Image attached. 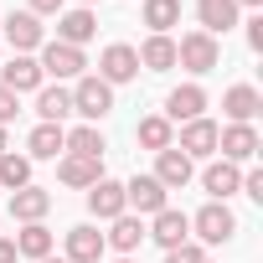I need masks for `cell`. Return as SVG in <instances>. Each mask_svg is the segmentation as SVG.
<instances>
[{
    "label": "cell",
    "instance_id": "f35d334b",
    "mask_svg": "<svg viewBox=\"0 0 263 263\" xmlns=\"http://www.w3.org/2000/svg\"><path fill=\"white\" fill-rule=\"evenodd\" d=\"M78 6H88V11H93V6H98V0H78Z\"/></svg>",
    "mask_w": 263,
    "mask_h": 263
},
{
    "label": "cell",
    "instance_id": "277c9868",
    "mask_svg": "<svg viewBox=\"0 0 263 263\" xmlns=\"http://www.w3.org/2000/svg\"><path fill=\"white\" fill-rule=\"evenodd\" d=\"M42 78H57V83H78L83 78V67H88V57H83V47H67V42H42Z\"/></svg>",
    "mask_w": 263,
    "mask_h": 263
},
{
    "label": "cell",
    "instance_id": "2e32d148",
    "mask_svg": "<svg viewBox=\"0 0 263 263\" xmlns=\"http://www.w3.org/2000/svg\"><path fill=\"white\" fill-rule=\"evenodd\" d=\"M150 176H155L165 191H186V186H191V176H196V165L171 145V150H160V155H155V171H150Z\"/></svg>",
    "mask_w": 263,
    "mask_h": 263
},
{
    "label": "cell",
    "instance_id": "30bf717a",
    "mask_svg": "<svg viewBox=\"0 0 263 263\" xmlns=\"http://www.w3.org/2000/svg\"><path fill=\"white\" fill-rule=\"evenodd\" d=\"M145 237H150V242H160V248L171 253V248L191 242V217H186V212H176V206H165V212H155V217H150Z\"/></svg>",
    "mask_w": 263,
    "mask_h": 263
},
{
    "label": "cell",
    "instance_id": "ffe728a7",
    "mask_svg": "<svg viewBox=\"0 0 263 263\" xmlns=\"http://www.w3.org/2000/svg\"><path fill=\"white\" fill-rule=\"evenodd\" d=\"M88 212L98 217V222H114V217H124L129 206H124V181H98V186H88Z\"/></svg>",
    "mask_w": 263,
    "mask_h": 263
},
{
    "label": "cell",
    "instance_id": "60d3db41",
    "mask_svg": "<svg viewBox=\"0 0 263 263\" xmlns=\"http://www.w3.org/2000/svg\"><path fill=\"white\" fill-rule=\"evenodd\" d=\"M114 263H135V258H114Z\"/></svg>",
    "mask_w": 263,
    "mask_h": 263
},
{
    "label": "cell",
    "instance_id": "d6a6232c",
    "mask_svg": "<svg viewBox=\"0 0 263 263\" xmlns=\"http://www.w3.org/2000/svg\"><path fill=\"white\" fill-rule=\"evenodd\" d=\"M242 196L263 201V171H258V165H253V171H242Z\"/></svg>",
    "mask_w": 263,
    "mask_h": 263
},
{
    "label": "cell",
    "instance_id": "603a6c76",
    "mask_svg": "<svg viewBox=\"0 0 263 263\" xmlns=\"http://www.w3.org/2000/svg\"><path fill=\"white\" fill-rule=\"evenodd\" d=\"M36 119H42V124H62V119H72V93H67L62 83H57V88L42 83V88H36Z\"/></svg>",
    "mask_w": 263,
    "mask_h": 263
},
{
    "label": "cell",
    "instance_id": "ac0fdd59",
    "mask_svg": "<svg viewBox=\"0 0 263 263\" xmlns=\"http://www.w3.org/2000/svg\"><path fill=\"white\" fill-rule=\"evenodd\" d=\"M258 108H263V93H258L253 83H232V88L222 93V114H227L232 124H253Z\"/></svg>",
    "mask_w": 263,
    "mask_h": 263
},
{
    "label": "cell",
    "instance_id": "83f0119b",
    "mask_svg": "<svg viewBox=\"0 0 263 263\" xmlns=\"http://www.w3.org/2000/svg\"><path fill=\"white\" fill-rule=\"evenodd\" d=\"M103 129L98 124H78V129H67V150L62 155H93V160H103Z\"/></svg>",
    "mask_w": 263,
    "mask_h": 263
},
{
    "label": "cell",
    "instance_id": "4316f807",
    "mask_svg": "<svg viewBox=\"0 0 263 263\" xmlns=\"http://www.w3.org/2000/svg\"><path fill=\"white\" fill-rule=\"evenodd\" d=\"M11 242H16V258H36V263H42V258H52V232H47L42 222H26Z\"/></svg>",
    "mask_w": 263,
    "mask_h": 263
},
{
    "label": "cell",
    "instance_id": "7a4b0ae2",
    "mask_svg": "<svg viewBox=\"0 0 263 263\" xmlns=\"http://www.w3.org/2000/svg\"><path fill=\"white\" fill-rule=\"evenodd\" d=\"M217 62H222V42H217V36H206V31H186V36L176 42V67H186L191 78L212 72Z\"/></svg>",
    "mask_w": 263,
    "mask_h": 263
},
{
    "label": "cell",
    "instance_id": "1f68e13d",
    "mask_svg": "<svg viewBox=\"0 0 263 263\" xmlns=\"http://www.w3.org/2000/svg\"><path fill=\"white\" fill-rule=\"evenodd\" d=\"M26 11H31L36 21H42V16H62V11H67V0H26Z\"/></svg>",
    "mask_w": 263,
    "mask_h": 263
},
{
    "label": "cell",
    "instance_id": "f1b7e54d",
    "mask_svg": "<svg viewBox=\"0 0 263 263\" xmlns=\"http://www.w3.org/2000/svg\"><path fill=\"white\" fill-rule=\"evenodd\" d=\"M145 26L150 36H171V26H181V0H145Z\"/></svg>",
    "mask_w": 263,
    "mask_h": 263
},
{
    "label": "cell",
    "instance_id": "4fadbf2b",
    "mask_svg": "<svg viewBox=\"0 0 263 263\" xmlns=\"http://www.w3.org/2000/svg\"><path fill=\"white\" fill-rule=\"evenodd\" d=\"M237 16H242V6L237 0H196V31H206V36H227L232 26H237Z\"/></svg>",
    "mask_w": 263,
    "mask_h": 263
},
{
    "label": "cell",
    "instance_id": "5bb4252c",
    "mask_svg": "<svg viewBox=\"0 0 263 263\" xmlns=\"http://www.w3.org/2000/svg\"><path fill=\"white\" fill-rule=\"evenodd\" d=\"M42 83H47V78H42V62H36V57H21V52H16L6 67H0V88H11L16 98H21V93H36Z\"/></svg>",
    "mask_w": 263,
    "mask_h": 263
},
{
    "label": "cell",
    "instance_id": "f546056e",
    "mask_svg": "<svg viewBox=\"0 0 263 263\" xmlns=\"http://www.w3.org/2000/svg\"><path fill=\"white\" fill-rule=\"evenodd\" d=\"M21 186H31V155L6 150L0 155V191H21Z\"/></svg>",
    "mask_w": 263,
    "mask_h": 263
},
{
    "label": "cell",
    "instance_id": "e0dca14e",
    "mask_svg": "<svg viewBox=\"0 0 263 263\" xmlns=\"http://www.w3.org/2000/svg\"><path fill=\"white\" fill-rule=\"evenodd\" d=\"M103 232L93 227V222H78V227H67V263H103Z\"/></svg>",
    "mask_w": 263,
    "mask_h": 263
},
{
    "label": "cell",
    "instance_id": "8fae6325",
    "mask_svg": "<svg viewBox=\"0 0 263 263\" xmlns=\"http://www.w3.org/2000/svg\"><path fill=\"white\" fill-rule=\"evenodd\" d=\"M6 42H11L21 57H31V52H42L47 31H42V21H36L31 11H11V16H6Z\"/></svg>",
    "mask_w": 263,
    "mask_h": 263
},
{
    "label": "cell",
    "instance_id": "484cf974",
    "mask_svg": "<svg viewBox=\"0 0 263 263\" xmlns=\"http://www.w3.org/2000/svg\"><path fill=\"white\" fill-rule=\"evenodd\" d=\"M26 150H31V160H57L67 150V129L62 124H36L31 140H26Z\"/></svg>",
    "mask_w": 263,
    "mask_h": 263
},
{
    "label": "cell",
    "instance_id": "7402d4cb",
    "mask_svg": "<svg viewBox=\"0 0 263 263\" xmlns=\"http://www.w3.org/2000/svg\"><path fill=\"white\" fill-rule=\"evenodd\" d=\"M52 212V191H42V186H21V191H11V217L26 227V222H42Z\"/></svg>",
    "mask_w": 263,
    "mask_h": 263
},
{
    "label": "cell",
    "instance_id": "8d00e7d4",
    "mask_svg": "<svg viewBox=\"0 0 263 263\" xmlns=\"http://www.w3.org/2000/svg\"><path fill=\"white\" fill-rule=\"evenodd\" d=\"M6 150H11V145H6V124H0V155H6Z\"/></svg>",
    "mask_w": 263,
    "mask_h": 263
},
{
    "label": "cell",
    "instance_id": "e575fe53",
    "mask_svg": "<svg viewBox=\"0 0 263 263\" xmlns=\"http://www.w3.org/2000/svg\"><path fill=\"white\" fill-rule=\"evenodd\" d=\"M242 26H248V47H253V52H263V11H258L253 21H242Z\"/></svg>",
    "mask_w": 263,
    "mask_h": 263
},
{
    "label": "cell",
    "instance_id": "6da1fadb",
    "mask_svg": "<svg viewBox=\"0 0 263 263\" xmlns=\"http://www.w3.org/2000/svg\"><path fill=\"white\" fill-rule=\"evenodd\" d=\"M67 93H72V114H83L88 124H98V119H108V114H114V88H108L98 72H83Z\"/></svg>",
    "mask_w": 263,
    "mask_h": 263
},
{
    "label": "cell",
    "instance_id": "9a60e30c",
    "mask_svg": "<svg viewBox=\"0 0 263 263\" xmlns=\"http://www.w3.org/2000/svg\"><path fill=\"white\" fill-rule=\"evenodd\" d=\"M93 36H98V16H93L88 6H72V11L57 16V42H67V47H88Z\"/></svg>",
    "mask_w": 263,
    "mask_h": 263
},
{
    "label": "cell",
    "instance_id": "d4e9b609",
    "mask_svg": "<svg viewBox=\"0 0 263 263\" xmlns=\"http://www.w3.org/2000/svg\"><path fill=\"white\" fill-rule=\"evenodd\" d=\"M135 140H140L145 150H155V155H160V150H171V145H176V124H171L165 114H150V119H140V124H135Z\"/></svg>",
    "mask_w": 263,
    "mask_h": 263
},
{
    "label": "cell",
    "instance_id": "44dd1931",
    "mask_svg": "<svg viewBox=\"0 0 263 263\" xmlns=\"http://www.w3.org/2000/svg\"><path fill=\"white\" fill-rule=\"evenodd\" d=\"M140 242H145V222H140L135 212L114 217V222H108V232H103V248H114L119 258H129V253H135Z\"/></svg>",
    "mask_w": 263,
    "mask_h": 263
},
{
    "label": "cell",
    "instance_id": "ab89813d",
    "mask_svg": "<svg viewBox=\"0 0 263 263\" xmlns=\"http://www.w3.org/2000/svg\"><path fill=\"white\" fill-rule=\"evenodd\" d=\"M42 263H67V258H42Z\"/></svg>",
    "mask_w": 263,
    "mask_h": 263
},
{
    "label": "cell",
    "instance_id": "8992f818",
    "mask_svg": "<svg viewBox=\"0 0 263 263\" xmlns=\"http://www.w3.org/2000/svg\"><path fill=\"white\" fill-rule=\"evenodd\" d=\"M124 206L135 212V217H155V212L171 206V191H165L155 176H135V181L124 186Z\"/></svg>",
    "mask_w": 263,
    "mask_h": 263
},
{
    "label": "cell",
    "instance_id": "ba28073f",
    "mask_svg": "<svg viewBox=\"0 0 263 263\" xmlns=\"http://www.w3.org/2000/svg\"><path fill=\"white\" fill-rule=\"evenodd\" d=\"M217 129L222 124H212V119H191V124H181V140H176V150L196 165V160H212L217 155Z\"/></svg>",
    "mask_w": 263,
    "mask_h": 263
},
{
    "label": "cell",
    "instance_id": "52a82bcc",
    "mask_svg": "<svg viewBox=\"0 0 263 263\" xmlns=\"http://www.w3.org/2000/svg\"><path fill=\"white\" fill-rule=\"evenodd\" d=\"M98 78H103L108 88H119V83H135V78H140V57H135V47H129V42H114V47H103V57H98Z\"/></svg>",
    "mask_w": 263,
    "mask_h": 263
},
{
    "label": "cell",
    "instance_id": "5b68a950",
    "mask_svg": "<svg viewBox=\"0 0 263 263\" xmlns=\"http://www.w3.org/2000/svg\"><path fill=\"white\" fill-rule=\"evenodd\" d=\"M258 150H263V140H258L253 124H227V129H217V155H222V160H232V165H253Z\"/></svg>",
    "mask_w": 263,
    "mask_h": 263
},
{
    "label": "cell",
    "instance_id": "d590c367",
    "mask_svg": "<svg viewBox=\"0 0 263 263\" xmlns=\"http://www.w3.org/2000/svg\"><path fill=\"white\" fill-rule=\"evenodd\" d=\"M0 263H21V258H16V242H11V237H0Z\"/></svg>",
    "mask_w": 263,
    "mask_h": 263
},
{
    "label": "cell",
    "instance_id": "9c48e42d",
    "mask_svg": "<svg viewBox=\"0 0 263 263\" xmlns=\"http://www.w3.org/2000/svg\"><path fill=\"white\" fill-rule=\"evenodd\" d=\"M165 119L171 124H191V119H206V88L201 83H181L165 93Z\"/></svg>",
    "mask_w": 263,
    "mask_h": 263
},
{
    "label": "cell",
    "instance_id": "cb8c5ba5",
    "mask_svg": "<svg viewBox=\"0 0 263 263\" xmlns=\"http://www.w3.org/2000/svg\"><path fill=\"white\" fill-rule=\"evenodd\" d=\"M145 72H171L176 67V36H145V47H135Z\"/></svg>",
    "mask_w": 263,
    "mask_h": 263
},
{
    "label": "cell",
    "instance_id": "3957f363",
    "mask_svg": "<svg viewBox=\"0 0 263 263\" xmlns=\"http://www.w3.org/2000/svg\"><path fill=\"white\" fill-rule=\"evenodd\" d=\"M191 232H196V242H201V248H222V242H232L237 217H232V206H227V201H206V206L191 217Z\"/></svg>",
    "mask_w": 263,
    "mask_h": 263
},
{
    "label": "cell",
    "instance_id": "836d02e7",
    "mask_svg": "<svg viewBox=\"0 0 263 263\" xmlns=\"http://www.w3.org/2000/svg\"><path fill=\"white\" fill-rule=\"evenodd\" d=\"M16 114H21V98H16L11 88H0V124H11Z\"/></svg>",
    "mask_w": 263,
    "mask_h": 263
},
{
    "label": "cell",
    "instance_id": "4dcf8cb0",
    "mask_svg": "<svg viewBox=\"0 0 263 263\" xmlns=\"http://www.w3.org/2000/svg\"><path fill=\"white\" fill-rule=\"evenodd\" d=\"M165 263H206V248L201 242H181V248L165 253Z\"/></svg>",
    "mask_w": 263,
    "mask_h": 263
},
{
    "label": "cell",
    "instance_id": "7c38bea8",
    "mask_svg": "<svg viewBox=\"0 0 263 263\" xmlns=\"http://www.w3.org/2000/svg\"><path fill=\"white\" fill-rule=\"evenodd\" d=\"M57 181L72 186V191H88V186L103 181V160H93V155H57Z\"/></svg>",
    "mask_w": 263,
    "mask_h": 263
},
{
    "label": "cell",
    "instance_id": "74e56055",
    "mask_svg": "<svg viewBox=\"0 0 263 263\" xmlns=\"http://www.w3.org/2000/svg\"><path fill=\"white\" fill-rule=\"evenodd\" d=\"M237 6H253V11H258V6H263V0H237Z\"/></svg>",
    "mask_w": 263,
    "mask_h": 263
},
{
    "label": "cell",
    "instance_id": "d6986e66",
    "mask_svg": "<svg viewBox=\"0 0 263 263\" xmlns=\"http://www.w3.org/2000/svg\"><path fill=\"white\" fill-rule=\"evenodd\" d=\"M201 191H206L212 201H227V196L242 191V171H237L232 160H212V165L201 171Z\"/></svg>",
    "mask_w": 263,
    "mask_h": 263
}]
</instances>
